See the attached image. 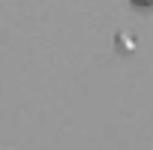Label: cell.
I'll return each mask as SVG.
<instances>
[{"label":"cell","instance_id":"2","mask_svg":"<svg viewBox=\"0 0 153 150\" xmlns=\"http://www.w3.org/2000/svg\"><path fill=\"white\" fill-rule=\"evenodd\" d=\"M135 3H153V0H135Z\"/></svg>","mask_w":153,"mask_h":150},{"label":"cell","instance_id":"1","mask_svg":"<svg viewBox=\"0 0 153 150\" xmlns=\"http://www.w3.org/2000/svg\"><path fill=\"white\" fill-rule=\"evenodd\" d=\"M118 44H127V47H133V33H118Z\"/></svg>","mask_w":153,"mask_h":150}]
</instances>
